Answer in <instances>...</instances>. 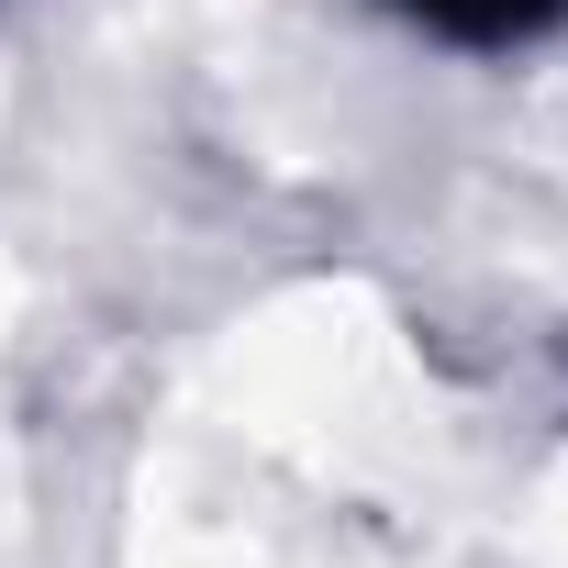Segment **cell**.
<instances>
[{"mask_svg": "<svg viewBox=\"0 0 568 568\" xmlns=\"http://www.w3.org/2000/svg\"><path fill=\"white\" fill-rule=\"evenodd\" d=\"M368 12H390L413 45H446V57H524L568 34V0H368Z\"/></svg>", "mask_w": 568, "mask_h": 568, "instance_id": "obj_1", "label": "cell"}]
</instances>
